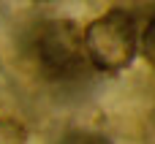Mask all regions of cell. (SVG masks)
<instances>
[{
  "label": "cell",
  "instance_id": "6da1fadb",
  "mask_svg": "<svg viewBox=\"0 0 155 144\" xmlns=\"http://www.w3.org/2000/svg\"><path fill=\"white\" fill-rule=\"evenodd\" d=\"M87 63L101 74L125 71L139 54V22L125 8H112L84 27Z\"/></svg>",
  "mask_w": 155,
  "mask_h": 144
},
{
  "label": "cell",
  "instance_id": "7a4b0ae2",
  "mask_svg": "<svg viewBox=\"0 0 155 144\" xmlns=\"http://www.w3.org/2000/svg\"><path fill=\"white\" fill-rule=\"evenodd\" d=\"M33 52L41 71L52 79H74L90 68L84 52V30L74 19L41 22L33 33Z\"/></svg>",
  "mask_w": 155,
  "mask_h": 144
},
{
  "label": "cell",
  "instance_id": "3957f363",
  "mask_svg": "<svg viewBox=\"0 0 155 144\" xmlns=\"http://www.w3.org/2000/svg\"><path fill=\"white\" fill-rule=\"evenodd\" d=\"M60 144H114L106 133H101V131H93V128H74V131H68Z\"/></svg>",
  "mask_w": 155,
  "mask_h": 144
},
{
  "label": "cell",
  "instance_id": "277c9868",
  "mask_svg": "<svg viewBox=\"0 0 155 144\" xmlns=\"http://www.w3.org/2000/svg\"><path fill=\"white\" fill-rule=\"evenodd\" d=\"M0 144H27V131L11 117H0Z\"/></svg>",
  "mask_w": 155,
  "mask_h": 144
},
{
  "label": "cell",
  "instance_id": "5b68a950",
  "mask_svg": "<svg viewBox=\"0 0 155 144\" xmlns=\"http://www.w3.org/2000/svg\"><path fill=\"white\" fill-rule=\"evenodd\" d=\"M139 52L155 68V14L150 16V22L144 25V30H139Z\"/></svg>",
  "mask_w": 155,
  "mask_h": 144
}]
</instances>
